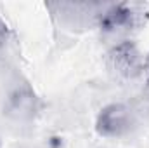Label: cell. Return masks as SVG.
<instances>
[{"label":"cell","instance_id":"cell-4","mask_svg":"<svg viewBox=\"0 0 149 148\" xmlns=\"http://www.w3.org/2000/svg\"><path fill=\"white\" fill-rule=\"evenodd\" d=\"M148 72H149V59H148Z\"/></svg>","mask_w":149,"mask_h":148},{"label":"cell","instance_id":"cell-1","mask_svg":"<svg viewBox=\"0 0 149 148\" xmlns=\"http://www.w3.org/2000/svg\"><path fill=\"white\" fill-rule=\"evenodd\" d=\"M97 125L104 134H121L130 125V111L123 105H111L101 113Z\"/></svg>","mask_w":149,"mask_h":148},{"label":"cell","instance_id":"cell-3","mask_svg":"<svg viewBox=\"0 0 149 148\" xmlns=\"http://www.w3.org/2000/svg\"><path fill=\"white\" fill-rule=\"evenodd\" d=\"M5 37H7V26L0 21V44H3Z\"/></svg>","mask_w":149,"mask_h":148},{"label":"cell","instance_id":"cell-2","mask_svg":"<svg viewBox=\"0 0 149 148\" xmlns=\"http://www.w3.org/2000/svg\"><path fill=\"white\" fill-rule=\"evenodd\" d=\"M137 56H139L137 51L130 44H121L111 52V59L114 68L120 73H125V75H130L137 70V65H139Z\"/></svg>","mask_w":149,"mask_h":148}]
</instances>
